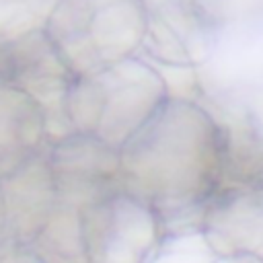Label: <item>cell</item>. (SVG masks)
I'll use <instances>...</instances> for the list:
<instances>
[{
	"label": "cell",
	"instance_id": "9c48e42d",
	"mask_svg": "<svg viewBox=\"0 0 263 263\" xmlns=\"http://www.w3.org/2000/svg\"><path fill=\"white\" fill-rule=\"evenodd\" d=\"M51 142L45 105L25 88L0 82V177L41 154Z\"/></svg>",
	"mask_w": 263,
	"mask_h": 263
},
{
	"label": "cell",
	"instance_id": "ba28073f",
	"mask_svg": "<svg viewBox=\"0 0 263 263\" xmlns=\"http://www.w3.org/2000/svg\"><path fill=\"white\" fill-rule=\"evenodd\" d=\"M45 150L0 177L6 205V234L10 230L12 240H33L60 203Z\"/></svg>",
	"mask_w": 263,
	"mask_h": 263
},
{
	"label": "cell",
	"instance_id": "4fadbf2b",
	"mask_svg": "<svg viewBox=\"0 0 263 263\" xmlns=\"http://www.w3.org/2000/svg\"><path fill=\"white\" fill-rule=\"evenodd\" d=\"M212 263H263L261 255H216Z\"/></svg>",
	"mask_w": 263,
	"mask_h": 263
},
{
	"label": "cell",
	"instance_id": "277c9868",
	"mask_svg": "<svg viewBox=\"0 0 263 263\" xmlns=\"http://www.w3.org/2000/svg\"><path fill=\"white\" fill-rule=\"evenodd\" d=\"M103 86V115L97 138L121 150L168 101L162 72L140 55L97 72Z\"/></svg>",
	"mask_w": 263,
	"mask_h": 263
},
{
	"label": "cell",
	"instance_id": "7c38bea8",
	"mask_svg": "<svg viewBox=\"0 0 263 263\" xmlns=\"http://www.w3.org/2000/svg\"><path fill=\"white\" fill-rule=\"evenodd\" d=\"M0 263H45V261L31 245L10 238V242H4L0 249Z\"/></svg>",
	"mask_w": 263,
	"mask_h": 263
},
{
	"label": "cell",
	"instance_id": "3957f363",
	"mask_svg": "<svg viewBox=\"0 0 263 263\" xmlns=\"http://www.w3.org/2000/svg\"><path fill=\"white\" fill-rule=\"evenodd\" d=\"M88 263H142L164 234L160 216L117 187L80 208Z\"/></svg>",
	"mask_w": 263,
	"mask_h": 263
},
{
	"label": "cell",
	"instance_id": "7a4b0ae2",
	"mask_svg": "<svg viewBox=\"0 0 263 263\" xmlns=\"http://www.w3.org/2000/svg\"><path fill=\"white\" fill-rule=\"evenodd\" d=\"M45 31L74 76L97 74L142 51L146 0H55Z\"/></svg>",
	"mask_w": 263,
	"mask_h": 263
},
{
	"label": "cell",
	"instance_id": "8992f818",
	"mask_svg": "<svg viewBox=\"0 0 263 263\" xmlns=\"http://www.w3.org/2000/svg\"><path fill=\"white\" fill-rule=\"evenodd\" d=\"M148 31L142 51L152 64L195 68L208 60L214 31L193 0H146Z\"/></svg>",
	"mask_w": 263,
	"mask_h": 263
},
{
	"label": "cell",
	"instance_id": "6da1fadb",
	"mask_svg": "<svg viewBox=\"0 0 263 263\" xmlns=\"http://www.w3.org/2000/svg\"><path fill=\"white\" fill-rule=\"evenodd\" d=\"M224 138L212 115L191 99L168 97L156 115L119 150V185L146 201L164 232L189 228L218 191Z\"/></svg>",
	"mask_w": 263,
	"mask_h": 263
},
{
	"label": "cell",
	"instance_id": "5b68a950",
	"mask_svg": "<svg viewBox=\"0 0 263 263\" xmlns=\"http://www.w3.org/2000/svg\"><path fill=\"white\" fill-rule=\"evenodd\" d=\"M55 177L60 201L84 208L119 185V150L97 136L64 134L45 150Z\"/></svg>",
	"mask_w": 263,
	"mask_h": 263
},
{
	"label": "cell",
	"instance_id": "8fae6325",
	"mask_svg": "<svg viewBox=\"0 0 263 263\" xmlns=\"http://www.w3.org/2000/svg\"><path fill=\"white\" fill-rule=\"evenodd\" d=\"M216 253L199 226L166 230L142 263H212Z\"/></svg>",
	"mask_w": 263,
	"mask_h": 263
},
{
	"label": "cell",
	"instance_id": "30bf717a",
	"mask_svg": "<svg viewBox=\"0 0 263 263\" xmlns=\"http://www.w3.org/2000/svg\"><path fill=\"white\" fill-rule=\"evenodd\" d=\"M31 247L45 263H88L80 208L60 201Z\"/></svg>",
	"mask_w": 263,
	"mask_h": 263
},
{
	"label": "cell",
	"instance_id": "52a82bcc",
	"mask_svg": "<svg viewBox=\"0 0 263 263\" xmlns=\"http://www.w3.org/2000/svg\"><path fill=\"white\" fill-rule=\"evenodd\" d=\"M199 230L216 255L263 257V193L245 187L216 191L203 208Z\"/></svg>",
	"mask_w": 263,
	"mask_h": 263
},
{
	"label": "cell",
	"instance_id": "5bb4252c",
	"mask_svg": "<svg viewBox=\"0 0 263 263\" xmlns=\"http://www.w3.org/2000/svg\"><path fill=\"white\" fill-rule=\"evenodd\" d=\"M6 232V205H4V191H2V181H0V234Z\"/></svg>",
	"mask_w": 263,
	"mask_h": 263
}]
</instances>
